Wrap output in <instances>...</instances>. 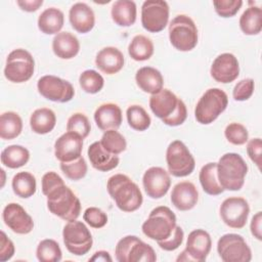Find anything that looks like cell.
Here are the masks:
<instances>
[{"label":"cell","instance_id":"16","mask_svg":"<svg viewBox=\"0 0 262 262\" xmlns=\"http://www.w3.org/2000/svg\"><path fill=\"white\" fill-rule=\"evenodd\" d=\"M142 184L147 196L161 199L171 186L170 174L162 167H150L143 174Z\"/></svg>","mask_w":262,"mask_h":262},{"label":"cell","instance_id":"30","mask_svg":"<svg viewBox=\"0 0 262 262\" xmlns=\"http://www.w3.org/2000/svg\"><path fill=\"white\" fill-rule=\"evenodd\" d=\"M199 179L203 190L210 195H219L224 191L217 177V163L215 162L208 163L202 167Z\"/></svg>","mask_w":262,"mask_h":262},{"label":"cell","instance_id":"42","mask_svg":"<svg viewBox=\"0 0 262 262\" xmlns=\"http://www.w3.org/2000/svg\"><path fill=\"white\" fill-rule=\"evenodd\" d=\"M91 125L86 115L82 113H75L69 118L67 123V131L77 133L84 139L89 135Z\"/></svg>","mask_w":262,"mask_h":262},{"label":"cell","instance_id":"41","mask_svg":"<svg viewBox=\"0 0 262 262\" xmlns=\"http://www.w3.org/2000/svg\"><path fill=\"white\" fill-rule=\"evenodd\" d=\"M60 170L66 175V177L77 181L85 177L88 167L85 159L81 156L77 160L71 162H60Z\"/></svg>","mask_w":262,"mask_h":262},{"label":"cell","instance_id":"13","mask_svg":"<svg viewBox=\"0 0 262 262\" xmlns=\"http://www.w3.org/2000/svg\"><path fill=\"white\" fill-rule=\"evenodd\" d=\"M169 5L164 0H146L141 6V25L150 33H159L168 25Z\"/></svg>","mask_w":262,"mask_h":262},{"label":"cell","instance_id":"12","mask_svg":"<svg viewBox=\"0 0 262 262\" xmlns=\"http://www.w3.org/2000/svg\"><path fill=\"white\" fill-rule=\"evenodd\" d=\"M37 88L44 98L54 102H69L75 95V89L69 81L53 75L42 76L37 82Z\"/></svg>","mask_w":262,"mask_h":262},{"label":"cell","instance_id":"27","mask_svg":"<svg viewBox=\"0 0 262 262\" xmlns=\"http://www.w3.org/2000/svg\"><path fill=\"white\" fill-rule=\"evenodd\" d=\"M137 8L134 1L118 0L112 5L111 16L113 21L120 27H130L136 21Z\"/></svg>","mask_w":262,"mask_h":262},{"label":"cell","instance_id":"15","mask_svg":"<svg viewBox=\"0 0 262 262\" xmlns=\"http://www.w3.org/2000/svg\"><path fill=\"white\" fill-rule=\"evenodd\" d=\"M222 221L230 228H243L250 214V206L246 199L241 196H230L225 199L219 209Z\"/></svg>","mask_w":262,"mask_h":262},{"label":"cell","instance_id":"1","mask_svg":"<svg viewBox=\"0 0 262 262\" xmlns=\"http://www.w3.org/2000/svg\"><path fill=\"white\" fill-rule=\"evenodd\" d=\"M149 107L156 117L171 127L182 125L187 118V108L183 100L166 88L151 94Z\"/></svg>","mask_w":262,"mask_h":262},{"label":"cell","instance_id":"8","mask_svg":"<svg viewBox=\"0 0 262 262\" xmlns=\"http://www.w3.org/2000/svg\"><path fill=\"white\" fill-rule=\"evenodd\" d=\"M35 71L33 55L26 49L12 50L6 58L4 68L5 78L12 83H24L30 80Z\"/></svg>","mask_w":262,"mask_h":262},{"label":"cell","instance_id":"18","mask_svg":"<svg viewBox=\"0 0 262 262\" xmlns=\"http://www.w3.org/2000/svg\"><path fill=\"white\" fill-rule=\"evenodd\" d=\"M210 74L216 82L223 84L233 82L239 75L237 58L229 52L219 54L212 62Z\"/></svg>","mask_w":262,"mask_h":262},{"label":"cell","instance_id":"14","mask_svg":"<svg viewBox=\"0 0 262 262\" xmlns=\"http://www.w3.org/2000/svg\"><path fill=\"white\" fill-rule=\"evenodd\" d=\"M212 248V239L204 229H194L189 232L185 249L177 257V261L203 262L207 259Z\"/></svg>","mask_w":262,"mask_h":262},{"label":"cell","instance_id":"5","mask_svg":"<svg viewBox=\"0 0 262 262\" xmlns=\"http://www.w3.org/2000/svg\"><path fill=\"white\" fill-rule=\"evenodd\" d=\"M176 225L174 212L166 206H159L150 211L141 229L145 236L159 242L170 236Z\"/></svg>","mask_w":262,"mask_h":262},{"label":"cell","instance_id":"35","mask_svg":"<svg viewBox=\"0 0 262 262\" xmlns=\"http://www.w3.org/2000/svg\"><path fill=\"white\" fill-rule=\"evenodd\" d=\"M154 43L144 35H136L132 38L128 46V53L136 61L149 59L154 54Z\"/></svg>","mask_w":262,"mask_h":262},{"label":"cell","instance_id":"43","mask_svg":"<svg viewBox=\"0 0 262 262\" xmlns=\"http://www.w3.org/2000/svg\"><path fill=\"white\" fill-rule=\"evenodd\" d=\"M224 135L227 141L234 145H243L249 140V132L247 128L243 124L236 122H232L225 127Z\"/></svg>","mask_w":262,"mask_h":262},{"label":"cell","instance_id":"49","mask_svg":"<svg viewBox=\"0 0 262 262\" xmlns=\"http://www.w3.org/2000/svg\"><path fill=\"white\" fill-rule=\"evenodd\" d=\"M247 152L249 158L251 159L254 164L258 167V169L261 168V150H262V142L261 138L256 137L253 139H250L247 141Z\"/></svg>","mask_w":262,"mask_h":262},{"label":"cell","instance_id":"44","mask_svg":"<svg viewBox=\"0 0 262 262\" xmlns=\"http://www.w3.org/2000/svg\"><path fill=\"white\" fill-rule=\"evenodd\" d=\"M243 5L242 0H215L213 6L216 13L221 17H231L237 13Z\"/></svg>","mask_w":262,"mask_h":262},{"label":"cell","instance_id":"10","mask_svg":"<svg viewBox=\"0 0 262 262\" xmlns=\"http://www.w3.org/2000/svg\"><path fill=\"white\" fill-rule=\"evenodd\" d=\"M166 162L169 174L175 177L188 176L195 167L193 156L181 140H174L168 145Z\"/></svg>","mask_w":262,"mask_h":262},{"label":"cell","instance_id":"52","mask_svg":"<svg viewBox=\"0 0 262 262\" xmlns=\"http://www.w3.org/2000/svg\"><path fill=\"white\" fill-rule=\"evenodd\" d=\"M261 224H262V212L259 211L253 216V218L251 220V224H250L251 233L258 241L262 239V226H261Z\"/></svg>","mask_w":262,"mask_h":262},{"label":"cell","instance_id":"53","mask_svg":"<svg viewBox=\"0 0 262 262\" xmlns=\"http://www.w3.org/2000/svg\"><path fill=\"white\" fill-rule=\"evenodd\" d=\"M16 4L20 7L21 10L27 12H34L42 6L43 0H17Z\"/></svg>","mask_w":262,"mask_h":262},{"label":"cell","instance_id":"38","mask_svg":"<svg viewBox=\"0 0 262 262\" xmlns=\"http://www.w3.org/2000/svg\"><path fill=\"white\" fill-rule=\"evenodd\" d=\"M129 126L136 131H145L151 123V119L143 106L132 104L126 111Z\"/></svg>","mask_w":262,"mask_h":262},{"label":"cell","instance_id":"19","mask_svg":"<svg viewBox=\"0 0 262 262\" xmlns=\"http://www.w3.org/2000/svg\"><path fill=\"white\" fill-rule=\"evenodd\" d=\"M83 138L77 133L67 131L54 142V156L59 162H71L82 156Z\"/></svg>","mask_w":262,"mask_h":262},{"label":"cell","instance_id":"46","mask_svg":"<svg viewBox=\"0 0 262 262\" xmlns=\"http://www.w3.org/2000/svg\"><path fill=\"white\" fill-rule=\"evenodd\" d=\"M255 83L251 78H246L237 82L232 90V96L236 101L248 100L254 93Z\"/></svg>","mask_w":262,"mask_h":262},{"label":"cell","instance_id":"47","mask_svg":"<svg viewBox=\"0 0 262 262\" xmlns=\"http://www.w3.org/2000/svg\"><path fill=\"white\" fill-rule=\"evenodd\" d=\"M183 237H184L183 229L180 226L176 225L170 236H168L166 239L159 241L157 243H158V246L162 250L171 252V251H174V250L179 248V246L183 242Z\"/></svg>","mask_w":262,"mask_h":262},{"label":"cell","instance_id":"2","mask_svg":"<svg viewBox=\"0 0 262 262\" xmlns=\"http://www.w3.org/2000/svg\"><path fill=\"white\" fill-rule=\"evenodd\" d=\"M106 189L116 206L123 212L138 210L143 202V196L138 185L125 174L111 176L106 183Z\"/></svg>","mask_w":262,"mask_h":262},{"label":"cell","instance_id":"37","mask_svg":"<svg viewBox=\"0 0 262 262\" xmlns=\"http://www.w3.org/2000/svg\"><path fill=\"white\" fill-rule=\"evenodd\" d=\"M36 256L40 262H58L61 260L62 252L56 241L45 238L37 246Z\"/></svg>","mask_w":262,"mask_h":262},{"label":"cell","instance_id":"6","mask_svg":"<svg viewBox=\"0 0 262 262\" xmlns=\"http://www.w3.org/2000/svg\"><path fill=\"white\" fill-rule=\"evenodd\" d=\"M227 94L219 88H210L205 91L194 108L195 120L202 125L213 123L227 107Z\"/></svg>","mask_w":262,"mask_h":262},{"label":"cell","instance_id":"36","mask_svg":"<svg viewBox=\"0 0 262 262\" xmlns=\"http://www.w3.org/2000/svg\"><path fill=\"white\" fill-rule=\"evenodd\" d=\"M157 255L152 247L138 236L134 239L127 254V262H155Z\"/></svg>","mask_w":262,"mask_h":262},{"label":"cell","instance_id":"3","mask_svg":"<svg viewBox=\"0 0 262 262\" xmlns=\"http://www.w3.org/2000/svg\"><path fill=\"white\" fill-rule=\"evenodd\" d=\"M248 165L241 155L226 152L217 163V177L224 190L236 191L245 184Z\"/></svg>","mask_w":262,"mask_h":262},{"label":"cell","instance_id":"9","mask_svg":"<svg viewBox=\"0 0 262 262\" xmlns=\"http://www.w3.org/2000/svg\"><path fill=\"white\" fill-rule=\"evenodd\" d=\"M62 238L67 250L76 256L87 254L93 244L90 230L82 221H78L77 219L69 221L63 226Z\"/></svg>","mask_w":262,"mask_h":262},{"label":"cell","instance_id":"34","mask_svg":"<svg viewBox=\"0 0 262 262\" xmlns=\"http://www.w3.org/2000/svg\"><path fill=\"white\" fill-rule=\"evenodd\" d=\"M13 192L21 198L29 199L33 196L37 189V182L35 176L27 171L16 173L11 181Z\"/></svg>","mask_w":262,"mask_h":262},{"label":"cell","instance_id":"51","mask_svg":"<svg viewBox=\"0 0 262 262\" xmlns=\"http://www.w3.org/2000/svg\"><path fill=\"white\" fill-rule=\"evenodd\" d=\"M15 248L12 243V241L7 237L6 233L4 231H1L0 236V261L5 262L12 258L14 255Z\"/></svg>","mask_w":262,"mask_h":262},{"label":"cell","instance_id":"54","mask_svg":"<svg viewBox=\"0 0 262 262\" xmlns=\"http://www.w3.org/2000/svg\"><path fill=\"white\" fill-rule=\"evenodd\" d=\"M113 259L108 252L106 251H97L93 254V256L89 259V261H96V262H111Z\"/></svg>","mask_w":262,"mask_h":262},{"label":"cell","instance_id":"17","mask_svg":"<svg viewBox=\"0 0 262 262\" xmlns=\"http://www.w3.org/2000/svg\"><path fill=\"white\" fill-rule=\"evenodd\" d=\"M2 218L5 225L17 234H28L34 228L33 218L17 203L7 204L3 209Z\"/></svg>","mask_w":262,"mask_h":262},{"label":"cell","instance_id":"31","mask_svg":"<svg viewBox=\"0 0 262 262\" xmlns=\"http://www.w3.org/2000/svg\"><path fill=\"white\" fill-rule=\"evenodd\" d=\"M239 28L245 35H258L262 30V9L259 6H249L239 17Z\"/></svg>","mask_w":262,"mask_h":262},{"label":"cell","instance_id":"7","mask_svg":"<svg viewBox=\"0 0 262 262\" xmlns=\"http://www.w3.org/2000/svg\"><path fill=\"white\" fill-rule=\"evenodd\" d=\"M169 39L179 51L192 50L199 40L198 28L192 18L186 14L176 15L169 24Z\"/></svg>","mask_w":262,"mask_h":262},{"label":"cell","instance_id":"22","mask_svg":"<svg viewBox=\"0 0 262 262\" xmlns=\"http://www.w3.org/2000/svg\"><path fill=\"white\" fill-rule=\"evenodd\" d=\"M125 58L120 49L107 46L100 49L95 57V66L106 75L119 73L124 67Z\"/></svg>","mask_w":262,"mask_h":262},{"label":"cell","instance_id":"24","mask_svg":"<svg viewBox=\"0 0 262 262\" xmlns=\"http://www.w3.org/2000/svg\"><path fill=\"white\" fill-rule=\"evenodd\" d=\"M88 158L91 166L101 172H107L118 167L120 159L118 155L107 151L100 143L95 141L88 147Z\"/></svg>","mask_w":262,"mask_h":262},{"label":"cell","instance_id":"28","mask_svg":"<svg viewBox=\"0 0 262 262\" xmlns=\"http://www.w3.org/2000/svg\"><path fill=\"white\" fill-rule=\"evenodd\" d=\"M63 12L56 7L46 8L38 17V28L46 35L58 34L63 27Z\"/></svg>","mask_w":262,"mask_h":262},{"label":"cell","instance_id":"39","mask_svg":"<svg viewBox=\"0 0 262 262\" xmlns=\"http://www.w3.org/2000/svg\"><path fill=\"white\" fill-rule=\"evenodd\" d=\"M80 87L89 94L98 93L104 86L103 77L94 70H86L79 77Z\"/></svg>","mask_w":262,"mask_h":262},{"label":"cell","instance_id":"33","mask_svg":"<svg viewBox=\"0 0 262 262\" xmlns=\"http://www.w3.org/2000/svg\"><path fill=\"white\" fill-rule=\"evenodd\" d=\"M23 130V120L15 112H5L0 116V137L4 140L16 138Z\"/></svg>","mask_w":262,"mask_h":262},{"label":"cell","instance_id":"50","mask_svg":"<svg viewBox=\"0 0 262 262\" xmlns=\"http://www.w3.org/2000/svg\"><path fill=\"white\" fill-rule=\"evenodd\" d=\"M136 238V235H126L122 237L116 246L115 249V254H116V259L119 262H127V254L130 249V246Z\"/></svg>","mask_w":262,"mask_h":262},{"label":"cell","instance_id":"11","mask_svg":"<svg viewBox=\"0 0 262 262\" xmlns=\"http://www.w3.org/2000/svg\"><path fill=\"white\" fill-rule=\"evenodd\" d=\"M217 252L224 262H250L252 259L250 247L236 233L223 234L217 242Z\"/></svg>","mask_w":262,"mask_h":262},{"label":"cell","instance_id":"45","mask_svg":"<svg viewBox=\"0 0 262 262\" xmlns=\"http://www.w3.org/2000/svg\"><path fill=\"white\" fill-rule=\"evenodd\" d=\"M84 221L93 228H101L107 223V215L97 207H89L83 214Z\"/></svg>","mask_w":262,"mask_h":262},{"label":"cell","instance_id":"21","mask_svg":"<svg viewBox=\"0 0 262 262\" xmlns=\"http://www.w3.org/2000/svg\"><path fill=\"white\" fill-rule=\"evenodd\" d=\"M69 19L73 29L81 34L90 32L95 25L94 11L84 2H77L72 5L69 11Z\"/></svg>","mask_w":262,"mask_h":262},{"label":"cell","instance_id":"32","mask_svg":"<svg viewBox=\"0 0 262 262\" xmlns=\"http://www.w3.org/2000/svg\"><path fill=\"white\" fill-rule=\"evenodd\" d=\"M30 160V151L23 145L12 144L1 151V163L10 169L25 166Z\"/></svg>","mask_w":262,"mask_h":262},{"label":"cell","instance_id":"23","mask_svg":"<svg viewBox=\"0 0 262 262\" xmlns=\"http://www.w3.org/2000/svg\"><path fill=\"white\" fill-rule=\"evenodd\" d=\"M122 111L113 102L100 104L94 113V121L101 131L117 130L122 124Z\"/></svg>","mask_w":262,"mask_h":262},{"label":"cell","instance_id":"26","mask_svg":"<svg viewBox=\"0 0 262 262\" xmlns=\"http://www.w3.org/2000/svg\"><path fill=\"white\" fill-rule=\"evenodd\" d=\"M137 86L145 93L156 94L164 86V78L161 72L152 67H142L135 74Z\"/></svg>","mask_w":262,"mask_h":262},{"label":"cell","instance_id":"4","mask_svg":"<svg viewBox=\"0 0 262 262\" xmlns=\"http://www.w3.org/2000/svg\"><path fill=\"white\" fill-rule=\"evenodd\" d=\"M47 208L53 215L64 221L76 220L81 213V203L75 192L66 184L58 186L47 195Z\"/></svg>","mask_w":262,"mask_h":262},{"label":"cell","instance_id":"20","mask_svg":"<svg viewBox=\"0 0 262 262\" xmlns=\"http://www.w3.org/2000/svg\"><path fill=\"white\" fill-rule=\"evenodd\" d=\"M199 201V191L189 181H181L174 185L171 192V203L179 211H188L194 208Z\"/></svg>","mask_w":262,"mask_h":262},{"label":"cell","instance_id":"25","mask_svg":"<svg viewBox=\"0 0 262 262\" xmlns=\"http://www.w3.org/2000/svg\"><path fill=\"white\" fill-rule=\"evenodd\" d=\"M53 53L61 59H71L80 51L78 38L70 32H59L52 40Z\"/></svg>","mask_w":262,"mask_h":262},{"label":"cell","instance_id":"48","mask_svg":"<svg viewBox=\"0 0 262 262\" xmlns=\"http://www.w3.org/2000/svg\"><path fill=\"white\" fill-rule=\"evenodd\" d=\"M64 184L62 178L54 171L46 172L42 177V192L46 196L50 191Z\"/></svg>","mask_w":262,"mask_h":262},{"label":"cell","instance_id":"29","mask_svg":"<svg viewBox=\"0 0 262 262\" xmlns=\"http://www.w3.org/2000/svg\"><path fill=\"white\" fill-rule=\"evenodd\" d=\"M56 124L54 112L48 107L35 110L30 117V126L33 132L37 134H47L51 132Z\"/></svg>","mask_w":262,"mask_h":262},{"label":"cell","instance_id":"40","mask_svg":"<svg viewBox=\"0 0 262 262\" xmlns=\"http://www.w3.org/2000/svg\"><path fill=\"white\" fill-rule=\"evenodd\" d=\"M101 145L114 155H120L127 148V141L125 137L117 130H107L101 136Z\"/></svg>","mask_w":262,"mask_h":262}]
</instances>
